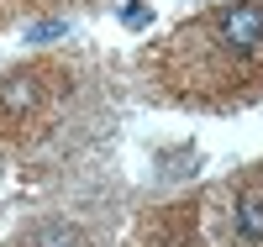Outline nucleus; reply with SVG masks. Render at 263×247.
<instances>
[{"label": "nucleus", "instance_id": "nucleus-4", "mask_svg": "<svg viewBox=\"0 0 263 247\" xmlns=\"http://www.w3.org/2000/svg\"><path fill=\"white\" fill-rule=\"evenodd\" d=\"M37 247H79V232L74 226H42L37 232Z\"/></svg>", "mask_w": 263, "mask_h": 247}, {"label": "nucleus", "instance_id": "nucleus-6", "mask_svg": "<svg viewBox=\"0 0 263 247\" xmlns=\"http://www.w3.org/2000/svg\"><path fill=\"white\" fill-rule=\"evenodd\" d=\"M63 32H69L63 21H42V27H32L27 37H32V42H48V37H63Z\"/></svg>", "mask_w": 263, "mask_h": 247}, {"label": "nucleus", "instance_id": "nucleus-5", "mask_svg": "<svg viewBox=\"0 0 263 247\" xmlns=\"http://www.w3.org/2000/svg\"><path fill=\"white\" fill-rule=\"evenodd\" d=\"M121 21H126V27H147V21H153V11L132 0V6H121Z\"/></svg>", "mask_w": 263, "mask_h": 247}, {"label": "nucleus", "instance_id": "nucleus-2", "mask_svg": "<svg viewBox=\"0 0 263 247\" xmlns=\"http://www.w3.org/2000/svg\"><path fill=\"white\" fill-rule=\"evenodd\" d=\"M0 100H6V110H32V100H37V79H32V74H16V79H6Z\"/></svg>", "mask_w": 263, "mask_h": 247}, {"label": "nucleus", "instance_id": "nucleus-3", "mask_svg": "<svg viewBox=\"0 0 263 247\" xmlns=\"http://www.w3.org/2000/svg\"><path fill=\"white\" fill-rule=\"evenodd\" d=\"M237 232H242L248 242H263V200L248 195L242 205H237Z\"/></svg>", "mask_w": 263, "mask_h": 247}, {"label": "nucleus", "instance_id": "nucleus-1", "mask_svg": "<svg viewBox=\"0 0 263 247\" xmlns=\"http://www.w3.org/2000/svg\"><path fill=\"white\" fill-rule=\"evenodd\" d=\"M216 37H221L227 53L258 58L263 53V6H258V0H237V6L216 11Z\"/></svg>", "mask_w": 263, "mask_h": 247}]
</instances>
